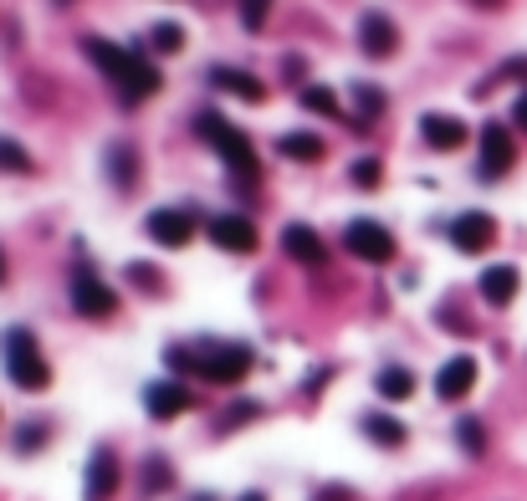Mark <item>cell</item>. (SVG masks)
<instances>
[{
  "instance_id": "cell-1",
  "label": "cell",
  "mask_w": 527,
  "mask_h": 501,
  "mask_svg": "<svg viewBox=\"0 0 527 501\" xmlns=\"http://www.w3.org/2000/svg\"><path fill=\"white\" fill-rule=\"evenodd\" d=\"M195 133L215 149V159H221L226 169H231V179L241 190H256V179H261V159H256V144L246 139V133L226 118V113H215V108H205L200 118H195Z\"/></svg>"
},
{
  "instance_id": "cell-2",
  "label": "cell",
  "mask_w": 527,
  "mask_h": 501,
  "mask_svg": "<svg viewBox=\"0 0 527 501\" xmlns=\"http://www.w3.org/2000/svg\"><path fill=\"white\" fill-rule=\"evenodd\" d=\"M0 348H6V374H11V384H16V389L41 394V389L52 384V369H47V358H41V348H36V333H31V328H11Z\"/></svg>"
},
{
  "instance_id": "cell-3",
  "label": "cell",
  "mask_w": 527,
  "mask_h": 501,
  "mask_svg": "<svg viewBox=\"0 0 527 501\" xmlns=\"http://www.w3.org/2000/svg\"><path fill=\"white\" fill-rule=\"evenodd\" d=\"M195 374L210 384H241L251 374V348H241V343L205 348V353H195Z\"/></svg>"
},
{
  "instance_id": "cell-4",
  "label": "cell",
  "mask_w": 527,
  "mask_h": 501,
  "mask_svg": "<svg viewBox=\"0 0 527 501\" xmlns=\"http://www.w3.org/2000/svg\"><path fill=\"white\" fill-rule=\"evenodd\" d=\"M343 251L369 261V266H379V261H394V236L384 231L379 220H348L343 225Z\"/></svg>"
},
{
  "instance_id": "cell-5",
  "label": "cell",
  "mask_w": 527,
  "mask_h": 501,
  "mask_svg": "<svg viewBox=\"0 0 527 501\" xmlns=\"http://www.w3.org/2000/svg\"><path fill=\"white\" fill-rule=\"evenodd\" d=\"M82 57L118 87L128 82V72L139 67V47H113V41H103V36H82Z\"/></svg>"
},
{
  "instance_id": "cell-6",
  "label": "cell",
  "mask_w": 527,
  "mask_h": 501,
  "mask_svg": "<svg viewBox=\"0 0 527 501\" xmlns=\"http://www.w3.org/2000/svg\"><path fill=\"white\" fill-rule=\"evenodd\" d=\"M512 164H517L512 133H507L497 118H487V123H481V179H502Z\"/></svg>"
},
{
  "instance_id": "cell-7",
  "label": "cell",
  "mask_w": 527,
  "mask_h": 501,
  "mask_svg": "<svg viewBox=\"0 0 527 501\" xmlns=\"http://www.w3.org/2000/svg\"><path fill=\"white\" fill-rule=\"evenodd\" d=\"M205 231H210V241L221 246V251H231V256H246V251H256V220H246V215H210L205 220Z\"/></svg>"
},
{
  "instance_id": "cell-8",
  "label": "cell",
  "mask_w": 527,
  "mask_h": 501,
  "mask_svg": "<svg viewBox=\"0 0 527 501\" xmlns=\"http://www.w3.org/2000/svg\"><path fill=\"white\" fill-rule=\"evenodd\" d=\"M492 241H497V220H492L487 210H466V215H456V220H451V246H456V251L481 256Z\"/></svg>"
},
{
  "instance_id": "cell-9",
  "label": "cell",
  "mask_w": 527,
  "mask_h": 501,
  "mask_svg": "<svg viewBox=\"0 0 527 501\" xmlns=\"http://www.w3.org/2000/svg\"><path fill=\"white\" fill-rule=\"evenodd\" d=\"M72 307L82 312V317H113V307H118V297H113V287L103 282V277H93V271H77L72 277Z\"/></svg>"
},
{
  "instance_id": "cell-10",
  "label": "cell",
  "mask_w": 527,
  "mask_h": 501,
  "mask_svg": "<svg viewBox=\"0 0 527 501\" xmlns=\"http://www.w3.org/2000/svg\"><path fill=\"white\" fill-rule=\"evenodd\" d=\"M359 47H364V57H374V62L394 57V52H400V26H394L384 11H369V16L359 21Z\"/></svg>"
},
{
  "instance_id": "cell-11",
  "label": "cell",
  "mask_w": 527,
  "mask_h": 501,
  "mask_svg": "<svg viewBox=\"0 0 527 501\" xmlns=\"http://www.w3.org/2000/svg\"><path fill=\"white\" fill-rule=\"evenodd\" d=\"M144 231H149V241H154V246H185V241L195 236V220H190V210L164 205V210H149Z\"/></svg>"
},
{
  "instance_id": "cell-12",
  "label": "cell",
  "mask_w": 527,
  "mask_h": 501,
  "mask_svg": "<svg viewBox=\"0 0 527 501\" xmlns=\"http://www.w3.org/2000/svg\"><path fill=\"white\" fill-rule=\"evenodd\" d=\"M118 491V455L108 445L93 450V461H87V481H82V496L87 501H113Z\"/></svg>"
},
{
  "instance_id": "cell-13",
  "label": "cell",
  "mask_w": 527,
  "mask_h": 501,
  "mask_svg": "<svg viewBox=\"0 0 527 501\" xmlns=\"http://www.w3.org/2000/svg\"><path fill=\"white\" fill-rule=\"evenodd\" d=\"M282 251H287L297 266H323V261H328V246H323V236L313 231V225H302V220H292L287 231H282Z\"/></svg>"
},
{
  "instance_id": "cell-14",
  "label": "cell",
  "mask_w": 527,
  "mask_h": 501,
  "mask_svg": "<svg viewBox=\"0 0 527 501\" xmlns=\"http://www.w3.org/2000/svg\"><path fill=\"white\" fill-rule=\"evenodd\" d=\"M420 139H425L430 149L451 154V149H461V144L471 139V128H466L461 118H451V113H425V118H420Z\"/></svg>"
},
{
  "instance_id": "cell-15",
  "label": "cell",
  "mask_w": 527,
  "mask_h": 501,
  "mask_svg": "<svg viewBox=\"0 0 527 501\" xmlns=\"http://www.w3.org/2000/svg\"><path fill=\"white\" fill-rule=\"evenodd\" d=\"M144 409L154 420H174V415H185V409H190V389L180 379H159V384L144 389Z\"/></svg>"
},
{
  "instance_id": "cell-16",
  "label": "cell",
  "mask_w": 527,
  "mask_h": 501,
  "mask_svg": "<svg viewBox=\"0 0 527 501\" xmlns=\"http://www.w3.org/2000/svg\"><path fill=\"white\" fill-rule=\"evenodd\" d=\"M210 87H221V93H231L241 103H267V82L241 67H210Z\"/></svg>"
},
{
  "instance_id": "cell-17",
  "label": "cell",
  "mask_w": 527,
  "mask_h": 501,
  "mask_svg": "<svg viewBox=\"0 0 527 501\" xmlns=\"http://www.w3.org/2000/svg\"><path fill=\"white\" fill-rule=\"evenodd\" d=\"M471 384H476V358L471 353L446 358L441 374H435V394H441V399H461V394H471Z\"/></svg>"
},
{
  "instance_id": "cell-18",
  "label": "cell",
  "mask_w": 527,
  "mask_h": 501,
  "mask_svg": "<svg viewBox=\"0 0 527 501\" xmlns=\"http://www.w3.org/2000/svg\"><path fill=\"white\" fill-rule=\"evenodd\" d=\"M517 282H522L517 266H507V261L502 266H487V271H481V297H487L492 307H507L517 297Z\"/></svg>"
},
{
  "instance_id": "cell-19",
  "label": "cell",
  "mask_w": 527,
  "mask_h": 501,
  "mask_svg": "<svg viewBox=\"0 0 527 501\" xmlns=\"http://www.w3.org/2000/svg\"><path fill=\"white\" fill-rule=\"evenodd\" d=\"M154 93H159V67L139 57V67L128 72V82L118 87V98H123V108H134V103H144V98H154Z\"/></svg>"
},
{
  "instance_id": "cell-20",
  "label": "cell",
  "mask_w": 527,
  "mask_h": 501,
  "mask_svg": "<svg viewBox=\"0 0 527 501\" xmlns=\"http://www.w3.org/2000/svg\"><path fill=\"white\" fill-rule=\"evenodd\" d=\"M282 159H297V164H318L323 154H328V144L318 139L313 128H297V133H282Z\"/></svg>"
},
{
  "instance_id": "cell-21",
  "label": "cell",
  "mask_w": 527,
  "mask_h": 501,
  "mask_svg": "<svg viewBox=\"0 0 527 501\" xmlns=\"http://www.w3.org/2000/svg\"><path fill=\"white\" fill-rule=\"evenodd\" d=\"M108 174H113L118 190H134V179H139V154H134V144H108Z\"/></svg>"
},
{
  "instance_id": "cell-22",
  "label": "cell",
  "mask_w": 527,
  "mask_h": 501,
  "mask_svg": "<svg viewBox=\"0 0 527 501\" xmlns=\"http://www.w3.org/2000/svg\"><path fill=\"white\" fill-rule=\"evenodd\" d=\"M374 389H379V399H410L415 394V374L410 369H400V363H389V369H379V379H374Z\"/></svg>"
},
{
  "instance_id": "cell-23",
  "label": "cell",
  "mask_w": 527,
  "mask_h": 501,
  "mask_svg": "<svg viewBox=\"0 0 527 501\" xmlns=\"http://www.w3.org/2000/svg\"><path fill=\"white\" fill-rule=\"evenodd\" d=\"M364 435L379 440V445H389V450H400V445H405V425H400V420H389V415H364Z\"/></svg>"
},
{
  "instance_id": "cell-24",
  "label": "cell",
  "mask_w": 527,
  "mask_h": 501,
  "mask_svg": "<svg viewBox=\"0 0 527 501\" xmlns=\"http://www.w3.org/2000/svg\"><path fill=\"white\" fill-rule=\"evenodd\" d=\"M302 108H313V113H323V118H338V93H333V87H318V82H307L302 87Z\"/></svg>"
},
{
  "instance_id": "cell-25",
  "label": "cell",
  "mask_w": 527,
  "mask_h": 501,
  "mask_svg": "<svg viewBox=\"0 0 527 501\" xmlns=\"http://www.w3.org/2000/svg\"><path fill=\"white\" fill-rule=\"evenodd\" d=\"M31 154L16 144V139H0V174H31Z\"/></svg>"
},
{
  "instance_id": "cell-26",
  "label": "cell",
  "mask_w": 527,
  "mask_h": 501,
  "mask_svg": "<svg viewBox=\"0 0 527 501\" xmlns=\"http://www.w3.org/2000/svg\"><path fill=\"white\" fill-rule=\"evenodd\" d=\"M348 179H354L359 190H379V179H384V164H379V159H359L354 169H348Z\"/></svg>"
},
{
  "instance_id": "cell-27",
  "label": "cell",
  "mask_w": 527,
  "mask_h": 501,
  "mask_svg": "<svg viewBox=\"0 0 527 501\" xmlns=\"http://www.w3.org/2000/svg\"><path fill=\"white\" fill-rule=\"evenodd\" d=\"M180 47H185V26L159 21V26H154V52H180Z\"/></svg>"
},
{
  "instance_id": "cell-28",
  "label": "cell",
  "mask_w": 527,
  "mask_h": 501,
  "mask_svg": "<svg viewBox=\"0 0 527 501\" xmlns=\"http://www.w3.org/2000/svg\"><path fill=\"white\" fill-rule=\"evenodd\" d=\"M267 11H272V0H241V26L261 31V26H267Z\"/></svg>"
},
{
  "instance_id": "cell-29",
  "label": "cell",
  "mask_w": 527,
  "mask_h": 501,
  "mask_svg": "<svg viewBox=\"0 0 527 501\" xmlns=\"http://www.w3.org/2000/svg\"><path fill=\"white\" fill-rule=\"evenodd\" d=\"M354 98H359V113H364V118L384 113V93H379V87H369V82H354Z\"/></svg>"
},
{
  "instance_id": "cell-30",
  "label": "cell",
  "mask_w": 527,
  "mask_h": 501,
  "mask_svg": "<svg viewBox=\"0 0 527 501\" xmlns=\"http://www.w3.org/2000/svg\"><path fill=\"white\" fill-rule=\"evenodd\" d=\"M128 282H139V287H149V292H159V271H154L149 261H134V266H128Z\"/></svg>"
},
{
  "instance_id": "cell-31",
  "label": "cell",
  "mask_w": 527,
  "mask_h": 501,
  "mask_svg": "<svg viewBox=\"0 0 527 501\" xmlns=\"http://www.w3.org/2000/svg\"><path fill=\"white\" fill-rule=\"evenodd\" d=\"M456 430H461V445H466L471 455H481V425H476V420H461Z\"/></svg>"
},
{
  "instance_id": "cell-32",
  "label": "cell",
  "mask_w": 527,
  "mask_h": 501,
  "mask_svg": "<svg viewBox=\"0 0 527 501\" xmlns=\"http://www.w3.org/2000/svg\"><path fill=\"white\" fill-rule=\"evenodd\" d=\"M41 435H47V425H26V430H21V450H36Z\"/></svg>"
},
{
  "instance_id": "cell-33",
  "label": "cell",
  "mask_w": 527,
  "mask_h": 501,
  "mask_svg": "<svg viewBox=\"0 0 527 501\" xmlns=\"http://www.w3.org/2000/svg\"><path fill=\"white\" fill-rule=\"evenodd\" d=\"M282 62H287V77H292V82L307 77V62H302V57H282Z\"/></svg>"
},
{
  "instance_id": "cell-34",
  "label": "cell",
  "mask_w": 527,
  "mask_h": 501,
  "mask_svg": "<svg viewBox=\"0 0 527 501\" xmlns=\"http://www.w3.org/2000/svg\"><path fill=\"white\" fill-rule=\"evenodd\" d=\"M512 118H517V128H522V133H527V93H522V98H517V103H512Z\"/></svg>"
},
{
  "instance_id": "cell-35",
  "label": "cell",
  "mask_w": 527,
  "mask_h": 501,
  "mask_svg": "<svg viewBox=\"0 0 527 501\" xmlns=\"http://www.w3.org/2000/svg\"><path fill=\"white\" fill-rule=\"evenodd\" d=\"M471 6H502V0H471Z\"/></svg>"
},
{
  "instance_id": "cell-36",
  "label": "cell",
  "mask_w": 527,
  "mask_h": 501,
  "mask_svg": "<svg viewBox=\"0 0 527 501\" xmlns=\"http://www.w3.org/2000/svg\"><path fill=\"white\" fill-rule=\"evenodd\" d=\"M0 282H6V251H0Z\"/></svg>"
},
{
  "instance_id": "cell-37",
  "label": "cell",
  "mask_w": 527,
  "mask_h": 501,
  "mask_svg": "<svg viewBox=\"0 0 527 501\" xmlns=\"http://www.w3.org/2000/svg\"><path fill=\"white\" fill-rule=\"evenodd\" d=\"M241 501H267V496H256V491H251V496H241Z\"/></svg>"
}]
</instances>
